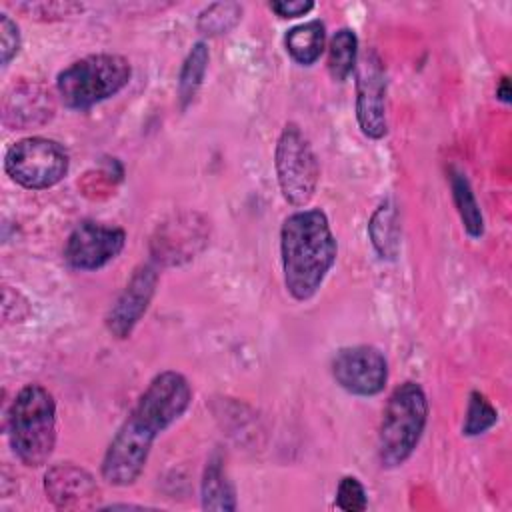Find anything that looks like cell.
I'll return each mask as SVG.
<instances>
[{
  "mask_svg": "<svg viewBox=\"0 0 512 512\" xmlns=\"http://www.w3.org/2000/svg\"><path fill=\"white\" fill-rule=\"evenodd\" d=\"M190 402L192 388L184 374L176 370L156 374L112 436L100 464L102 478L112 486L134 484L144 472L158 434L174 424Z\"/></svg>",
  "mask_w": 512,
  "mask_h": 512,
  "instance_id": "1",
  "label": "cell"
},
{
  "mask_svg": "<svg viewBox=\"0 0 512 512\" xmlns=\"http://www.w3.org/2000/svg\"><path fill=\"white\" fill-rule=\"evenodd\" d=\"M336 238L320 208L290 214L280 228L284 286L298 300H310L322 286L336 260Z\"/></svg>",
  "mask_w": 512,
  "mask_h": 512,
  "instance_id": "2",
  "label": "cell"
},
{
  "mask_svg": "<svg viewBox=\"0 0 512 512\" xmlns=\"http://www.w3.org/2000/svg\"><path fill=\"white\" fill-rule=\"evenodd\" d=\"M8 436L14 454L24 466L48 462L56 446V404L40 384H26L8 412Z\"/></svg>",
  "mask_w": 512,
  "mask_h": 512,
  "instance_id": "3",
  "label": "cell"
},
{
  "mask_svg": "<svg viewBox=\"0 0 512 512\" xmlns=\"http://www.w3.org/2000/svg\"><path fill=\"white\" fill-rule=\"evenodd\" d=\"M428 422V400L418 382L394 388L378 428V460L384 468L402 466L416 450Z\"/></svg>",
  "mask_w": 512,
  "mask_h": 512,
  "instance_id": "4",
  "label": "cell"
},
{
  "mask_svg": "<svg viewBox=\"0 0 512 512\" xmlns=\"http://www.w3.org/2000/svg\"><path fill=\"white\" fill-rule=\"evenodd\" d=\"M130 76L132 68L124 56L100 52L66 66L56 78V90L66 108L86 110L118 94Z\"/></svg>",
  "mask_w": 512,
  "mask_h": 512,
  "instance_id": "5",
  "label": "cell"
},
{
  "mask_svg": "<svg viewBox=\"0 0 512 512\" xmlns=\"http://www.w3.org/2000/svg\"><path fill=\"white\" fill-rule=\"evenodd\" d=\"M274 168L284 200L296 208L306 206L318 186L320 166L298 124L288 122L276 142Z\"/></svg>",
  "mask_w": 512,
  "mask_h": 512,
  "instance_id": "6",
  "label": "cell"
},
{
  "mask_svg": "<svg viewBox=\"0 0 512 512\" xmlns=\"http://www.w3.org/2000/svg\"><path fill=\"white\" fill-rule=\"evenodd\" d=\"M70 158L66 148L44 136H28L14 142L4 156L6 174L28 190L56 186L68 172Z\"/></svg>",
  "mask_w": 512,
  "mask_h": 512,
  "instance_id": "7",
  "label": "cell"
},
{
  "mask_svg": "<svg viewBox=\"0 0 512 512\" xmlns=\"http://www.w3.org/2000/svg\"><path fill=\"white\" fill-rule=\"evenodd\" d=\"M356 120L364 136L378 140L386 134V70L374 50L356 62Z\"/></svg>",
  "mask_w": 512,
  "mask_h": 512,
  "instance_id": "8",
  "label": "cell"
},
{
  "mask_svg": "<svg viewBox=\"0 0 512 512\" xmlns=\"http://www.w3.org/2000/svg\"><path fill=\"white\" fill-rule=\"evenodd\" d=\"M332 376L336 384L350 394L374 396L386 386L388 362L374 346H348L334 354Z\"/></svg>",
  "mask_w": 512,
  "mask_h": 512,
  "instance_id": "9",
  "label": "cell"
},
{
  "mask_svg": "<svg viewBox=\"0 0 512 512\" xmlns=\"http://www.w3.org/2000/svg\"><path fill=\"white\" fill-rule=\"evenodd\" d=\"M126 244V232L118 226L84 220L70 232L64 258L76 270H98L114 260Z\"/></svg>",
  "mask_w": 512,
  "mask_h": 512,
  "instance_id": "10",
  "label": "cell"
},
{
  "mask_svg": "<svg viewBox=\"0 0 512 512\" xmlns=\"http://www.w3.org/2000/svg\"><path fill=\"white\" fill-rule=\"evenodd\" d=\"M158 286V270L152 264H142L134 270L132 278L124 286L106 314V328L116 338H128L134 326L140 322L150 306V300Z\"/></svg>",
  "mask_w": 512,
  "mask_h": 512,
  "instance_id": "11",
  "label": "cell"
},
{
  "mask_svg": "<svg viewBox=\"0 0 512 512\" xmlns=\"http://www.w3.org/2000/svg\"><path fill=\"white\" fill-rule=\"evenodd\" d=\"M46 498L60 510L96 508L100 488L94 476L74 462H58L44 474Z\"/></svg>",
  "mask_w": 512,
  "mask_h": 512,
  "instance_id": "12",
  "label": "cell"
},
{
  "mask_svg": "<svg viewBox=\"0 0 512 512\" xmlns=\"http://www.w3.org/2000/svg\"><path fill=\"white\" fill-rule=\"evenodd\" d=\"M52 112L54 104L50 92L34 82L14 86L12 94H8L4 100V122L20 130L48 122Z\"/></svg>",
  "mask_w": 512,
  "mask_h": 512,
  "instance_id": "13",
  "label": "cell"
},
{
  "mask_svg": "<svg viewBox=\"0 0 512 512\" xmlns=\"http://www.w3.org/2000/svg\"><path fill=\"white\" fill-rule=\"evenodd\" d=\"M200 498L204 510H236V492L220 454L210 456L206 462L200 484Z\"/></svg>",
  "mask_w": 512,
  "mask_h": 512,
  "instance_id": "14",
  "label": "cell"
},
{
  "mask_svg": "<svg viewBox=\"0 0 512 512\" xmlns=\"http://www.w3.org/2000/svg\"><path fill=\"white\" fill-rule=\"evenodd\" d=\"M326 28L320 20H310L290 28L284 36V46L294 62L312 66L324 52Z\"/></svg>",
  "mask_w": 512,
  "mask_h": 512,
  "instance_id": "15",
  "label": "cell"
},
{
  "mask_svg": "<svg viewBox=\"0 0 512 512\" xmlns=\"http://www.w3.org/2000/svg\"><path fill=\"white\" fill-rule=\"evenodd\" d=\"M448 180H450V190H452V200L456 204V210L460 214L462 226L472 238H480L484 234V218L482 210L478 206V200L474 196V190L466 178V174L460 168H450L448 170Z\"/></svg>",
  "mask_w": 512,
  "mask_h": 512,
  "instance_id": "16",
  "label": "cell"
},
{
  "mask_svg": "<svg viewBox=\"0 0 512 512\" xmlns=\"http://www.w3.org/2000/svg\"><path fill=\"white\" fill-rule=\"evenodd\" d=\"M368 232L374 248L382 258H394L398 254L400 226H398V214L390 202H384L376 208V212L370 218Z\"/></svg>",
  "mask_w": 512,
  "mask_h": 512,
  "instance_id": "17",
  "label": "cell"
},
{
  "mask_svg": "<svg viewBox=\"0 0 512 512\" xmlns=\"http://www.w3.org/2000/svg\"><path fill=\"white\" fill-rule=\"evenodd\" d=\"M358 62V38L354 30L340 28L328 42V72L332 80L344 82Z\"/></svg>",
  "mask_w": 512,
  "mask_h": 512,
  "instance_id": "18",
  "label": "cell"
},
{
  "mask_svg": "<svg viewBox=\"0 0 512 512\" xmlns=\"http://www.w3.org/2000/svg\"><path fill=\"white\" fill-rule=\"evenodd\" d=\"M208 58H210V52L206 42H196L188 52L178 76V100L182 108H186L198 94L208 68Z\"/></svg>",
  "mask_w": 512,
  "mask_h": 512,
  "instance_id": "19",
  "label": "cell"
},
{
  "mask_svg": "<svg viewBox=\"0 0 512 512\" xmlns=\"http://www.w3.org/2000/svg\"><path fill=\"white\" fill-rule=\"evenodd\" d=\"M242 18V6L234 2H218L204 8L198 16V30L210 36L226 34Z\"/></svg>",
  "mask_w": 512,
  "mask_h": 512,
  "instance_id": "20",
  "label": "cell"
},
{
  "mask_svg": "<svg viewBox=\"0 0 512 512\" xmlns=\"http://www.w3.org/2000/svg\"><path fill=\"white\" fill-rule=\"evenodd\" d=\"M498 420L496 408L490 404V400L480 394L478 390L470 392L468 406H466V416L462 424V434L464 436H480L486 430H490Z\"/></svg>",
  "mask_w": 512,
  "mask_h": 512,
  "instance_id": "21",
  "label": "cell"
},
{
  "mask_svg": "<svg viewBox=\"0 0 512 512\" xmlns=\"http://www.w3.org/2000/svg\"><path fill=\"white\" fill-rule=\"evenodd\" d=\"M336 504L346 512H362L368 506L366 490L356 476H344L336 488Z\"/></svg>",
  "mask_w": 512,
  "mask_h": 512,
  "instance_id": "22",
  "label": "cell"
},
{
  "mask_svg": "<svg viewBox=\"0 0 512 512\" xmlns=\"http://www.w3.org/2000/svg\"><path fill=\"white\" fill-rule=\"evenodd\" d=\"M18 10H22L28 16L40 18H52V16H74L78 12L84 10L82 4L76 2H26V4H18Z\"/></svg>",
  "mask_w": 512,
  "mask_h": 512,
  "instance_id": "23",
  "label": "cell"
},
{
  "mask_svg": "<svg viewBox=\"0 0 512 512\" xmlns=\"http://www.w3.org/2000/svg\"><path fill=\"white\" fill-rule=\"evenodd\" d=\"M20 30L8 14H0V52L2 66H8L10 60L20 52Z\"/></svg>",
  "mask_w": 512,
  "mask_h": 512,
  "instance_id": "24",
  "label": "cell"
},
{
  "mask_svg": "<svg viewBox=\"0 0 512 512\" xmlns=\"http://www.w3.org/2000/svg\"><path fill=\"white\" fill-rule=\"evenodd\" d=\"M314 8L310 0H274L270 2V10L280 18H298L308 14Z\"/></svg>",
  "mask_w": 512,
  "mask_h": 512,
  "instance_id": "25",
  "label": "cell"
},
{
  "mask_svg": "<svg viewBox=\"0 0 512 512\" xmlns=\"http://www.w3.org/2000/svg\"><path fill=\"white\" fill-rule=\"evenodd\" d=\"M496 98L502 100L504 104L510 102V80H508V76H504V78L500 80V84H498V88H496Z\"/></svg>",
  "mask_w": 512,
  "mask_h": 512,
  "instance_id": "26",
  "label": "cell"
}]
</instances>
